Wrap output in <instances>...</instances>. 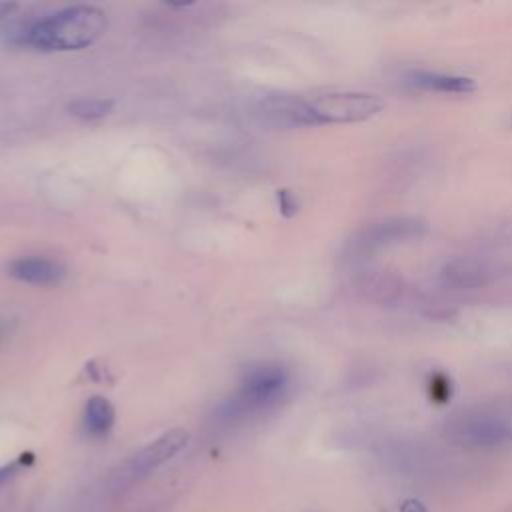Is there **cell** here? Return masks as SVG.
I'll list each match as a JSON object with an SVG mask.
<instances>
[{
    "label": "cell",
    "instance_id": "1",
    "mask_svg": "<svg viewBox=\"0 0 512 512\" xmlns=\"http://www.w3.org/2000/svg\"><path fill=\"white\" fill-rule=\"evenodd\" d=\"M106 30V14L96 6H68L28 24L20 42L42 52L80 50L94 44Z\"/></svg>",
    "mask_w": 512,
    "mask_h": 512
},
{
    "label": "cell",
    "instance_id": "2",
    "mask_svg": "<svg viewBox=\"0 0 512 512\" xmlns=\"http://www.w3.org/2000/svg\"><path fill=\"white\" fill-rule=\"evenodd\" d=\"M382 100L366 92H324L302 98H280L272 110L290 124H348L372 118L382 110Z\"/></svg>",
    "mask_w": 512,
    "mask_h": 512
},
{
    "label": "cell",
    "instance_id": "3",
    "mask_svg": "<svg viewBox=\"0 0 512 512\" xmlns=\"http://www.w3.org/2000/svg\"><path fill=\"white\" fill-rule=\"evenodd\" d=\"M288 388V372L280 364H258L246 370L244 380L226 404L228 416H244L276 404Z\"/></svg>",
    "mask_w": 512,
    "mask_h": 512
},
{
    "label": "cell",
    "instance_id": "4",
    "mask_svg": "<svg viewBox=\"0 0 512 512\" xmlns=\"http://www.w3.org/2000/svg\"><path fill=\"white\" fill-rule=\"evenodd\" d=\"M186 444H188V432L182 430V428H174V430L162 434L160 438H156L154 442H150L148 446H144L132 458L130 472L134 476L148 474L150 470L158 468L160 464L170 460L174 454H178Z\"/></svg>",
    "mask_w": 512,
    "mask_h": 512
},
{
    "label": "cell",
    "instance_id": "5",
    "mask_svg": "<svg viewBox=\"0 0 512 512\" xmlns=\"http://www.w3.org/2000/svg\"><path fill=\"white\" fill-rule=\"evenodd\" d=\"M456 440L470 446H498L512 440V430L494 418H466L454 426Z\"/></svg>",
    "mask_w": 512,
    "mask_h": 512
},
{
    "label": "cell",
    "instance_id": "6",
    "mask_svg": "<svg viewBox=\"0 0 512 512\" xmlns=\"http://www.w3.org/2000/svg\"><path fill=\"white\" fill-rule=\"evenodd\" d=\"M8 274L34 286H52L64 278V268L46 256H20L8 264Z\"/></svg>",
    "mask_w": 512,
    "mask_h": 512
},
{
    "label": "cell",
    "instance_id": "7",
    "mask_svg": "<svg viewBox=\"0 0 512 512\" xmlns=\"http://www.w3.org/2000/svg\"><path fill=\"white\" fill-rule=\"evenodd\" d=\"M408 82L422 90L442 92V94H468L474 90V80L456 74L430 72V70H414L408 74Z\"/></svg>",
    "mask_w": 512,
    "mask_h": 512
},
{
    "label": "cell",
    "instance_id": "8",
    "mask_svg": "<svg viewBox=\"0 0 512 512\" xmlns=\"http://www.w3.org/2000/svg\"><path fill=\"white\" fill-rule=\"evenodd\" d=\"M420 228H422V224L416 222V220H388V222H380V224L372 226L370 230H366L364 244L368 248H372V246H384V244H390V242L406 240V238L418 236Z\"/></svg>",
    "mask_w": 512,
    "mask_h": 512
},
{
    "label": "cell",
    "instance_id": "9",
    "mask_svg": "<svg viewBox=\"0 0 512 512\" xmlns=\"http://www.w3.org/2000/svg\"><path fill=\"white\" fill-rule=\"evenodd\" d=\"M114 424V408L102 396H92L84 408V426L92 436L106 434Z\"/></svg>",
    "mask_w": 512,
    "mask_h": 512
},
{
    "label": "cell",
    "instance_id": "10",
    "mask_svg": "<svg viewBox=\"0 0 512 512\" xmlns=\"http://www.w3.org/2000/svg\"><path fill=\"white\" fill-rule=\"evenodd\" d=\"M112 106H114V100L110 98H82L72 102L68 110L82 120H98L106 116L112 110Z\"/></svg>",
    "mask_w": 512,
    "mask_h": 512
},
{
    "label": "cell",
    "instance_id": "11",
    "mask_svg": "<svg viewBox=\"0 0 512 512\" xmlns=\"http://www.w3.org/2000/svg\"><path fill=\"white\" fill-rule=\"evenodd\" d=\"M18 466H20L18 462H12V464L2 466V468H0V484H2V482H6L10 476H14V474H16V470H18Z\"/></svg>",
    "mask_w": 512,
    "mask_h": 512
},
{
    "label": "cell",
    "instance_id": "12",
    "mask_svg": "<svg viewBox=\"0 0 512 512\" xmlns=\"http://www.w3.org/2000/svg\"><path fill=\"white\" fill-rule=\"evenodd\" d=\"M402 512H426V510H424V506H422L420 502H416V500H408V502H404Z\"/></svg>",
    "mask_w": 512,
    "mask_h": 512
},
{
    "label": "cell",
    "instance_id": "13",
    "mask_svg": "<svg viewBox=\"0 0 512 512\" xmlns=\"http://www.w3.org/2000/svg\"><path fill=\"white\" fill-rule=\"evenodd\" d=\"M16 8V4H0V20L10 16V12Z\"/></svg>",
    "mask_w": 512,
    "mask_h": 512
}]
</instances>
